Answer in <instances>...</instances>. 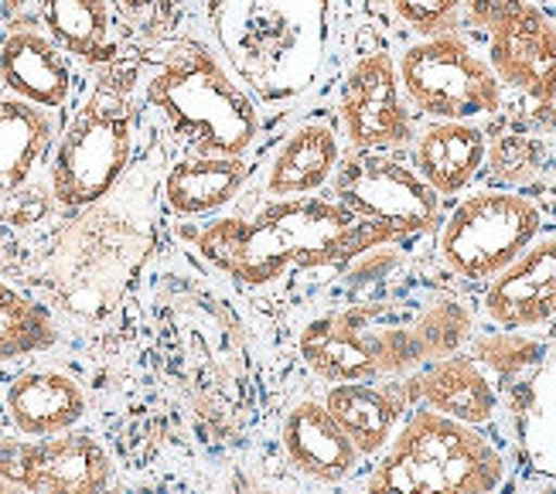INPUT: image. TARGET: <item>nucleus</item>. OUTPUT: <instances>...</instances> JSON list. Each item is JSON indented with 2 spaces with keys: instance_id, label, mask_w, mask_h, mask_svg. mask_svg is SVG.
<instances>
[{
  "instance_id": "obj_28",
  "label": "nucleus",
  "mask_w": 556,
  "mask_h": 494,
  "mask_svg": "<svg viewBox=\"0 0 556 494\" xmlns=\"http://www.w3.org/2000/svg\"><path fill=\"white\" fill-rule=\"evenodd\" d=\"M468 0H393L396 17L424 38L447 35L451 24Z\"/></svg>"
},
{
  "instance_id": "obj_13",
  "label": "nucleus",
  "mask_w": 556,
  "mask_h": 494,
  "mask_svg": "<svg viewBox=\"0 0 556 494\" xmlns=\"http://www.w3.org/2000/svg\"><path fill=\"white\" fill-rule=\"evenodd\" d=\"M485 314L509 331L536 328L556 317V236L529 242L498 277H492Z\"/></svg>"
},
{
  "instance_id": "obj_6",
  "label": "nucleus",
  "mask_w": 556,
  "mask_h": 494,
  "mask_svg": "<svg viewBox=\"0 0 556 494\" xmlns=\"http://www.w3.org/2000/svg\"><path fill=\"white\" fill-rule=\"evenodd\" d=\"M130 83V72L127 76L106 72L68 119L52 157V194L59 205H96L124 181L137 140V103Z\"/></svg>"
},
{
  "instance_id": "obj_31",
  "label": "nucleus",
  "mask_w": 556,
  "mask_h": 494,
  "mask_svg": "<svg viewBox=\"0 0 556 494\" xmlns=\"http://www.w3.org/2000/svg\"><path fill=\"white\" fill-rule=\"evenodd\" d=\"M4 423H8V413H4V406H0V440H4Z\"/></svg>"
},
{
  "instance_id": "obj_2",
  "label": "nucleus",
  "mask_w": 556,
  "mask_h": 494,
  "mask_svg": "<svg viewBox=\"0 0 556 494\" xmlns=\"http://www.w3.org/2000/svg\"><path fill=\"white\" fill-rule=\"evenodd\" d=\"M154 215L157 170L148 157L124 175L106 198L86 205L59 236L48 256V283L59 307L83 320L106 317L151 253Z\"/></svg>"
},
{
  "instance_id": "obj_14",
  "label": "nucleus",
  "mask_w": 556,
  "mask_h": 494,
  "mask_svg": "<svg viewBox=\"0 0 556 494\" xmlns=\"http://www.w3.org/2000/svg\"><path fill=\"white\" fill-rule=\"evenodd\" d=\"M0 83L14 99L38 110H65L72 96V65L45 31L21 24L0 41Z\"/></svg>"
},
{
  "instance_id": "obj_9",
  "label": "nucleus",
  "mask_w": 556,
  "mask_h": 494,
  "mask_svg": "<svg viewBox=\"0 0 556 494\" xmlns=\"http://www.w3.org/2000/svg\"><path fill=\"white\" fill-rule=\"evenodd\" d=\"M543 226L540 208L513 191H478L457 205L441 229V259L465 280H492Z\"/></svg>"
},
{
  "instance_id": "obj_29",
  "label": "nucleus",
  "mask_w": 556,
  "mask_h": 494,
  "mask_svg": "<svg viewBox=\"0 0 556 494\" xmlns=\"http://www.w3.org/2000/svg\"><path fill=\"white\" fill-rule=\"evenodd\" d=\"M495 170L502 178L509 181H522L529 175H536V164H540V147L526 137H505L498 147H495Z\"/></svg>"
},
{
  "instance_id": "obj_17",
  "label": "nucleus",
  "mask_w": 556,
  "mask_h": 494,
  "mask_svg": "<svg viewBox=\"0 0 556 494\" xmlns=\"http://www.w3.org/2000/svg\"><path fill=\"white\" fill-rule=\"evenodd\" d=\"M406 400H420L427 409L468 427L489 423L498 406L492 379L468 355H447L427 365L417 379L406 382Z\"/></svg>"
},
{
  "instance_id": "obj_25",
  "label": "nucleus",
  "mask_w": 556,
  "mask_h": 494,
  "mask_svg": "<svg viewBox=\"0 0 556 494\" xmlns=\"http://www.w3.org/2000/svg\"><path fill=\"white\" fill-rule=\"evenodd\" d=\"M55 341L59 328L52 311L0 280V365L52 349Z\"/></svg>"
},
{
  "instance_id": "obj_11",
  "label": "nucleus",
  "mask_w": 556,
  "mask_h": 494,
  "mask_svg": "<svg viewBox=\"0 0 556 494\" xmlns=\"http://www.w3.org/2000/svg\"><path fill=\"white\" fill-rule=\"evenodd\" d=\"M0 481L24 494H106L113 460L89 433L0 440Z\"/></svg>"
},
{
  "instance_id": "obj_15",
  "label": "nucleus",
  "mask_w": 556,
  "mask_h": 494,
  "mask_svg": "<svg viewBox=\"0 0 556 494\" xmlns=\"http://www.w3.org/2000/svg\"><path fill=\"white\" fill-rule=\"evenodd\" d=\"M4 413L21 436H59L83 423L86 392L55 368H28L8 385Z\"/></svg>"
},
{
  "instance_id": "obj_21",
  "label": "nucleus",
  "mask_w": 556,
  "mask_h": 494,
  "mask_svg": "<svg viewBox=\"0 0 556 494\" xmlns=\"http://www.w3.org/2000/svg\"><path fill=\"white\" fill-rule=\"evenodd\" d=\"M253 167L243 157H181L164 178V202L175 215L195 218L219 212L243 191Z\"/></svg>"
},
{
  "instance_id": "obj_26",
  "label": "nucleus",
  "mask_w": 556,
  "mask_h": 494,
  "mask_svg": "<svg viewBox=\"0 0 556 494\" xmlns=\"http://www.w3.org/2000/svg\"><path fill=\"white\" fill-rule=\"evenodd\" d=\"M522 451L533 471L556 481V362L529 382L522 406Z\"/></svg>"
},
{
  "instance_id": "obj_24",
  "label": "nucleus",
  "mask_w": 556,
  "mask_h": 494,
  "mask_svg": "<svg viewBox=\"0 0 556 494\" xmlns=\"http://www.w3.org/2000/svg\"><path fill=\"white\" fill-rule=\"evenodd\" d=\"M41 21L65 55L96 65L113 59L110 0H41Z\"/></svg>"
},
{
  "instance_id": "obj_18",
  "label": "nucleus",
  "mask_w": 556,
  "mask_h": 494,
  "mask_svg": "<svg viewBox=\"0 0 556 494\" xmlns=\"http://www.w3.org/2000/svg\"><path fill=\"white\" fill-rule=\"evenodd\" d=\"M369 304H352L342 311H331L301 331V355L307 368L328 385L338 382H369L372 365L362 344V320H366Z\"/></svg>"
},
{
  "instance_id": "obj_5",
  "label": "nucleus",
  "mask_w": 556,
  "mask_h": 494,
  "mask_svg": "<svg viewBox=\"0 0 556 494\" xmlns=\"http://www.w3.org/2000/svg\"><path fill=\"white\" fill-rule=\"evenodd\" d=\"M505 460L475 427L417 409L366 481L369 494H495Z\"/></svg>"
},
{
  "instance_id": "obj_19",
  "label": "nucleus",
  "mask_w": 556,
  "mask_h": 494,
  "mask_svg": "<svg viewBox=\"0 0 556 494\" xmlns=\"http://www.w3.org/2000/svg\"><path fill=\"white\" fill-rule=\"evenodd\" d=\"M325 409L358 454H379L382 447H390L396 433V423L406 409V389L338 382L325 395Z\"/></svg>"
},
{
  "instance_id": "obj_22",
  "label": "nucleus",
  "mask_w": 556,
  "mask_h": 494,
  "mask_svg": "<svg viewBox=\"0 0 556 494\" xmlns=\"http://www.w3.org/2000/svg\"><path fill=\"white\" fill-rule=\"evenodd\" d=\"M342 151H338V137L325 123H304V127L290 130L280 143V151L270 161L267 175V194L274 198H307L331 181Z\"/></svg>"
},
{
  "instance_id": "obj_10",
  "label": "nucleus",
  "mask_w": 556,
  "mask_h": 494,
  "mask_svg": "<svg viewBox=\"0 0 556 494\" xmlns=\"http://www.w3.org/2000/svg\"><path fill=\"white\" fill-rule=\"evenodd\" d=\"M334 198L349 212L396 229L403 239L430 232L441 218V202L417 170L386 154L352 151L334 167Z\"/></svg>"
},
{
  "instance_id": "obj_23",
  "label": "nucleus",
  "mask_w": 556,
  "mask_h": 494,
  "mask_svg": "<svg viewBox=\"0 0 556 494\" xmlns=\"http://www.w3.org/2000/svg\"><path fill=\"white\" fill-rule=\"evenodd\" d=\"M55 123L24 99H0V194L17 191L52 151Z\"/></svg>"
},
{
  "instance_id": "obj_12",
  "label": "nucleus",
  "mask_w": 556,
  "mask_h": 494,
  "mask_svg": "<svg viewBox=\"0 0 556 494\" xmlns=\"http://www.w3.org/2000/svg\"><path fill=\"white\" fill-rule=\"evenodd\" d=\"M338 116L352 151L382 154L414 140V123L400 92V72L390 55L369 52L349 68L338 92Z\"/></svg>"
},
{
  "instance_id": "obj_20",
  "label": "nucleus",
  "mask_w": 556,
  "mask_h": 494,
  "mask_svg": "<svg viewBox=\"0 0 556 494\" xmlns=\"http://www.w3.org/2000/svg\"><path fill=\"white\" fill-rule=\"evenodd\" d=\"M485 134L471 123L438 119L417 137L414 164L433 194H457L485 164Z\"/></svg>"
},
{
  "instance_id": "obj_27",
  "label": "nucleus",
  "mask_w": 556,
  "mask_h": 494,
  "mask_svg": "<svg viewBox=\"0 0 556 494\" xmlns=\"http://www.w3.org/2000/svg\"><path fill=\"white\" fill-rule=\"evenodd\" d=\"M540 352L543 349L533 338L516 334V331H502V334L478 338L475 362L489 365L492 372H498V376H516V372H522L526 365H533L540 358Z\"/></svg>"
},
{
  "instance_id": "obj_16",
  "label": "nucleus",
  "mask_w": 556,
  "mask_h": 494,
  "mask_svg": "<svg viewBox=\"0 0 556 494\" xmlns=\"http://www.w3.org/2000/svg\"><path fill=\"white\" fill-rule=\"evenodd\" d=\"M280 443L287 460L298 467L301 474L314 481H345L355 464L358 451L352 447V440L342 433V427L334 423L325 403L301 400L298 406H290L280 427Z\"/></svg>"
},
{
  "instance_id": "obj_30",
  "label": "nucleus",
  "mask_w": 556,
  "mask_h": 494,
  "mask_svg": "<svg viewBox=\"0 0 556 494\" xmlns=\"http://www.w3.org/2000/svg\"><path fill=\"white\" fill-rule=\"evenodd\" d=\"M0 494H24V491H17V487L8 484V481H0Z\"/></svg>"
},
{
  "instance_id": "obj_3",
  "label": "nucleus",
  "mask_w": 556,
  "mask_h": 494,
  "mask_svg": "<svg viewBox=\"0 0 556 494\" xmlns=\"http://www.w3.org/2000/svg\"><path fill=\"white\" fill-rule=\"evenodd\" d=\"M334 0H208L212 38L256 106L283 110L325 76Z\"/></svg>"
},
{
  "instance_id": "obj_4",
  "label": "nucleus",
  "mask_w": 556,
  "mask_h": 494,
  "mask_svg": "<svg viewBox=\"0 0 556 494\" xmlns=\"http://www.w3.org/2000/svg\"><path fill=\"white\" fill-rule=\"evenodd\" d=\"M148 103L191 151L205 157H243L260 137V106L202 41H172L151 68Z\"/></svg>"
},
{
  "instance_id": "obj_8",
  "label": "nucleus",
  "mask_w": 556,
  "mask_h": 494,
  "mask_svg": "<svg viewBox=\"0 0 556 494\" xmlns=\"http://www.w3.org/2000/svg\"><path fill=\"white\" fill-rule=\"evenodd\" d=\"M400 89L424 116L447 123L485 119L502 110V83L462 35H433L400 59Z\"/></svg>"
},
{
  "instance_id": "obj_7",
  "label": "nucleus",
  "mask_w": 556,
  "mask_h": 494,
  "mask_svg": "<svg viewBox=\"0 0 556 494\" xmlns=\"http://www.w3.org/2000/svg\"><path fill=\"white\" fill-rule=\"evenodd\" d=\"M468 21L485 31L489 65L502 89H516L556 127V24L533 0H468Z\"/></svg>"
},
{
  "instance_id": "obj_1",
  "label": "nucleus",
  "mask_w": 556,
  "mask_h": 494,
  "mask_svg": "<svg viewBox=\"0 0 556 494\" xmlns=\"http://www.w3.org/2000/svg\"><path fill=\"white\" fill-rule=\"evenodd\" d=\"M403 236L382 221L358 218L328 198H277L250 218L208 221L199 253L247 287H267L290 269L342 266Z\"/></svg>"
}]
</instances>
